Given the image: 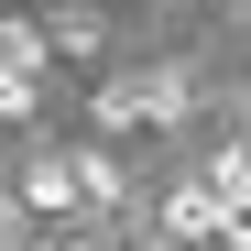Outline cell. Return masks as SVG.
<instances>
[{
	"label": "cell",
	"mask_w": 251,
	"mask_h": 251,
	"mask_svg": "<svg viewBox=\"0 0 251 251\" xmlns=\"http://www.w3.org/2000/svg\"><path fill=\"white\" fill-rule=\"evenodd\" d=\"M186 109H197V76H120V88H99V120H109V131L186 120Z\"/></svg>",
	"instance_id": "obj_1"
},
{
	"label": "cell",
	"mask_w": 251,
	"mask_h": 251,
	"mask_svg": "<svg viewBox=\"0 0 251 251\" xmlns=\"http://www.w3.org/2000/svg\"><path fill=\"white\" fill-rule=\"evenodd\" d=\"M22 207H33V219H66V207H88V175H76L66 153H33L22 164Z\"/></svg>",
	"instance_id": "obj_2"
},
{
	"label": "cell",
	"mask_w": 251,
	"mask_h": 251,
	"mask_svg": "<svg viewBox=\"0 0 251 251\" xmlns=\"http://www.w3.org/2000/svg\"><path fill=\"white\" fill-rule=\"evenodd\" d=\"M164 240H175V251H197V240H229L219 197H207V186H175V197H164Z\"/></svg>",
	"instance_id": "obj_3"
},
{
	"label": "cell",
	"mask_w": 251,
	"mask_h": 251,
	"mask_svg": "<svg viewBox=\"0 0 251 251\" xmlns=\"http://www.w3.org/2000/svg\"><path fill=\"white\" fill-rule=\"evenodd\" d=\"M197 186L219 197V219L240 229V219H251V142H219V153H207V175H197Z\"/></svg>",
	"instance_id": "obj_4"
},
{
	"label": "cell",
	"mask_w": 251,
	"mask_h": 251,
	"mask_svg": "<svg viewBox=\"0 0 251 251\" xmlns=\"http://www.w3.org/2000/svg\"><path fill=\"white\" fill-rule=\"evenodd\" d=\"M0 66L44 76V66H55V33H44V22H0Z\"/></svg>",
	"instance_id": "obj_5"
},
{
	"label": "cell",
	"mask_w": 251,
	"mask_h": 251,
	"mask_svg": "<svg viewBox=\"0 0 251 251\" xmlns=\"http://www.w3.org/2000/svg\"><path fill=\"white\" fill-rule=\"evenodd\" d=\"M44 33H55V55H99V44H109V22H99V11H55Z\"/></svg>",
	"instance_id": "obj_6"
},
{
	"label": "cell",
	"mask_w": 251,
	"mask_h": 251,
	"mask_svg": "<svg viewBox=\"0 0 251 251\" xmlns=\"http://www.w3.org/2000/svg\"><path fill=\"white\" fill-rule=\"evenodd\" d=\"M76 175H88V207H120V197H131V175H120L109 153H76Z\"/></svg>",
	"instance_id": "obj_7"
},
{
	"label": "cell",
	"mask_w": 251,
	"mask_h": 251,
	"mask_svg": "<svg viewBox=\"0 0 251 251\" xmlns=\"http://www.w3.org/2000/svg\"><path fill=\"white\" fill-rule=\"evenodd\" d=\"M33 99H44V76H22V66H0V120H33Z\"/></svg>",
	"instance_id": "obj_8"
},
{
	"label": "cell",
	"mask_w": 251,
	"mask_h": 251,
	"mask_svg": "<svg viewBox=\"0 0 251 251\" xmlns=\"http://www.w3.org/2000/svg\"><path fill=\"white\" fill-rule=\"evenodd\" d=\"M229 251H251V219H240V229H229Z\"/></svg>",
	"instance_id": "obj_9"
},
{
	"label": "cell",
	"mask_w": 251,
	"mask_h": 251,
	"mask_svg": "<svg viewBox=\"0 0 251 251\" xmlns=\"http://www.w3.org/2000/svg\"><path fill=\"white\" fill-rule=\"evenodd\" d=\"M131 251H175V240H131Z\"/></svg>",
	"instance_id": "obj_10"
},
{
	"label": "cell",
	"mask_w": 251,
	"mask_h": 251,
	"mask_svg": "<svg viewBox=\"0 0 251 251\" xmlns=\"http://www.w3.org/2000/svg\"><path fill=\"white\" fill-rule=\"evenodd\" d=\"M66 251H99V240H66Z\"/></svg>",
	"instance_id": "obj_11"
}]
</instances>
